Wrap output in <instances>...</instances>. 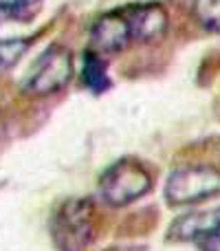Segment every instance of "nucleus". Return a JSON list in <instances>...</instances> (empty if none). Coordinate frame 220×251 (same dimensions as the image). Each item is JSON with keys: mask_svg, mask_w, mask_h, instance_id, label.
Segmentation results:
<instances>
[{"mask_svg": "<svg viewBox=\"0 0 220 251\" xmlns=\"http://www.w3.org/2000/svg\"><path fill=\"white\" fill-rule=\"evenodd\" d=\"M152 176L137 161L121 159L112 163L99 178V196L112 207H123L150 192Z\"/></svg>", "mask_w": 220, "mask_h": 251, "instance_id": "3", "label": "nucleus"}, {"mask_svg": "<svg viewBox=\"0 0 220 251\" xmlns=\"http://www.w3.org/2000/svg\"><path fill=\"white\" fill-rule=\"evenodd\" d=\"M40 0H0V11L9 13V16H18L29 9H33Z\"/></svg>", "mask_w": 220, "mask_h": 251, "instance_id": "11", "label": "nucleus"}, {"mask_svg": "<svg viewBox=\"0 0 220 251\" xmlns=\"http://www.w3.org/2000/svg\"><path fill=\"white\" fill-rule=\"evenodd\" d=\"M91 42L95 51L101 53H119L134 42L123 7L112 9V11L97 18L91 29Z\"/></svg>", "mask_w": 220, "mask_h": 251, "instance_id": "5", "label": "nucleus"}, {"mask_svg": "<svg viewBox=\"0 0 220 251\" xmlns=\"http://www.w3.org/2000/svg\"><path fill=\"white\" fill-rule=\"evenodd\" d=\"M123 11L130 22V29H132L134 42H152L168 31L170 18L161 2L125 4Z\"/></svg>", "mask_w": 220, "mask_h": 251, "instance_id": "6", "label": "nucleus"}, {"mask_svg": "<svg viewBox=\"0 0 220 251\" xmlns=\"http://www.w3.org/2000/svg\"><path fill=\"white\" fill-rule=\"evenodd\" d=\"M71 79H73V53L64 44H51L33 62L22 88L33 97H47L66 88Z\"/></svg>", "mask_w": 220, "mask_h": 251, "instance_id": "2", "label": "nucleus"}, {"mask_svg": "<svg viewBox=\"0 0 220 251\" xmlns=\"http://www.w3.org/2000/svg\"><path fill=\"white\" fill-rule=\"evenodd\" d=\"M220 194V170L209 165H187L174 170L165 183L170 205H192Z\"/></svg>", "mask_w": 220, "mask_h": 251, "instance_id": "4", "label": "nucleus"}, {"mask_svg": "<svg viewBox=\"0 0 220 251\" xmlns=\"http://www.w3.org/2000/svg\"><path fill=\"white\" fill-rule=\"evenodd\" d=\"M82 82L91 88L95 95H101L110 88V75H108V64L101 60L97 53H84L82 62Z\"/></svg>", "mask_w": 220, "mask_h": 251, "instance_id": "8", "label": "nucleus"}, {"mask_svg": "<svg viewBox=\"0 0 220 251\" xmlns=\"http://www.w3.org/2000/svg\"><path fill=\"white\" fill-rule=\"evenodd\" d=\"M192 13L200 29L220 33V0H194Z\"/></svg>", "mask_w": 220, "mask_h": 251, "instance_id": "9", "label": "nucleus"}, {"mask_svg": "<svg viewBox=\"0 0 220 251\" xmlns=\"http://www.w3.org/2000/svg\"><path fill=\"white\" fill-rule=\"evenodd\" d=\"M95 201L69 199L51 216V238L60 251H84L95 238Z\"/></svg>", "mask_w": 220, "mask_h": 251, "instance_id": "1", "label": "nucleus"}, {"mask_svg": "<svg viewBox=\"0 0 220 251\" xmlns=\"http://www.w3.org/2000/svg\"><path fill=\"white\" fill-rule=\"evenodd\" d=\"M33 44V38H11L0 40V71H9L26 55Z\"/></svg>", "mask_w": 220, "mask_h": 251, "instance_id": "10", "label": "nucleus"}, {"mask_svg": "<svg viewBox=\"0 0 220 251\" xmlns=\"http://www.w3.org/2000/svg\"><path fill=\"white\" fill-rule=\"evenodd\" d=\"M196 243H198L200 251H220V227L214 231H209V234L203 236V238H198Z\"/></svg>", "mask_w": 220, "mask_h": 251, "instance_id": "12", "label": "nucleus"}, {"mask_svg": "<svg viewBox=\"0 0 220 251\" xmlns=\"http://www.w3.org/2000/svg\"><path fill=\"white\" fill-rule=\"evenodd\" d=\"M220 227V207L214 209H200V212H192L185 216L176 218L170 225L168 236L170 240H198L207 236L209 231Z\"/></svg>", "mask_w": 220, "mask_h": 251, "instance_id": "7", "label": "nucleus"}]
</instances>
